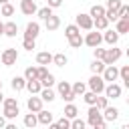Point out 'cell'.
<instances>
[{
  "label": "cell",
  "instance_id": "4",
  "mask_svg": "<svg viewBox=\"0 0 129 129\" xmlns=\"http://www.w3.org/2000/svg\"><path fill=\"white\" fill-rule=\"evenodd\" d=\"M121 48H117L115 44H113V48H105V54H103V62L105 64H115L119 58H121Z\"/></svg>",
  "mask_w": 129,
  "mask_h": 129
},
{
  "label": "cell",
  "instance_id": "42",
  "mask_svg": "<svg viewBox=\"0 0 129 129\" xmlns=\"http://www.w3.org/2000/svg\"><path fill=\"white\" fill-rule=\"evenodd\" d=\"M121 4H123L121 0H107V6H105V8H107V10H119Z\"/></svg>",
  "mask_w": 129,
  "mask_h": 129
},
{
  "label": "cell",
  "instance_id": "49",
  "mask_svg": "<svg viewBox=\"0 0 129 129\" xmlns=\"http://www.w3.org/2000/svg\"><path fill=\"white\" fill-rule=\"evenodd\" d=\"M0 34H4V22L0 20Z\"/></svg>",
  "mask_w": 129,
  "mask_h": 129
},
{
  "label": "cell",
  "instance_id": "18",
  "mask_svg": "<svg viewBox=\"0 0 129 129\" xmlns=\"http://www.w3.org/2000/svg\"><path fill=\"white\" fill-rule=\"evenodd\" d=\"M4 34H6V36H10V38H14V36L18 34V24H16V22H12V20L4 22Z\"/></svg>",
  "mask_w": 129,
  "mask_h": 129
},
{
  "label": "cell",
  "instance_id": "14",
  "mask_svg": "<svg viewBox=\"0 0 129 129\" xmlns=\"http://www.w3.org/2000/svg\"><path fill=\"white\" fill-rule=\"evenodd\" d=\"M24 89H28V93H30V95H38V93H40V89H42V85H40V81H38V79H30V81H26Z\"/></svg>",
  "mask_w": 129,
  "mask_h": 129
},
{
  "label": "cell",
  "instance_id": "40",
  "mask_svg": "<svg viewBox=\"0 0 129 129\" xmlns=\"http://www.w3.org/2000/svg\"><path fill=\"white\" fill-rule=\"evenodd\" d=\"M24 79H26V81L36 79V67H26V71H24Z\"/></svg>",
  "mask_w": 129,
  "mask_h": 129
},
{
  "label": "cell",
  "instance_id": "1",
  "mask_svg": "<svg viewBox=\"0 0 129 129\" xmlns=\"http://www.w3.org/2000/svg\"><path fill=\"white\" fill-rule=\"evenodd\" d=\"M87 123L95 129H105L107 127V121L103 119L101 115V109H97L95 105H89V111H87Z\"/></svg>",
  "mask_w": 129,
  "mask_h": 129
},
{
  "label": "cell",
  "instance_id": "26",
  "mask_svg": "<svg viewBox=\"0 0 129 129\" xmlns=\"http://www.w3.org/2000/svg\"><path fill=\"white\" fill-rule=\"evenodd\" d=\"M71 91H73L77 97H81V95L87 91V85H85L83 81H77V83H73V85H71Z\"/></svg>",
  "mask_w": 129,
  "mask_h": 129
},
{
  "label": "cell",
  "instance_id": "30",
  "mask_svg": "<svg viewBox=\"0 0 129 129\" xmlns=\"http://www.w3.org/2000/svg\"><path fill=\"white\" fill-rule=\"evenodd\" d=\"M69 62V58L62 54V52H56V54H52V64H56V67H64Z\"/></svg>",
  "mask_w": 129,
  "mask_h": 129
},
{
  "label": "cell",
  "instance_id": "13",
  "mask_svg": "<svg viewBox=\"0 0 129 129\" xmlns=\"http://www.w3.org/2000/svg\"><path fill=\"white\" fill-rule=\"evenodd\" d=\"M42 103H44V101H42L40 97H34V95H32V97L26 101V107H28V111H32V113H38V111L42 109Z\"/></svg>",
  "mask_w": 129,
  "mask_h": 129
},
{
  "label": "cell",
  "instance_id": "16",
  "mask_svg": "<svg viewBox=\"0 0 129 129\" xmlns=\"http://www.w3.org/2000/svg\"><path fill=\"white\" fill-rule=\"evenodd\" d=\"M103 40H105L107 44H111V46H113V44H117V42H119V32H117V30H107V28H105Z\"/></svg>",
  "mask_w": 129,
  "mask_h": 129
},
{
  "label": "cell",
  "instance_id": "32",
  "mask_svg": "<svg viewBox=\"0 0 129 129\" xmlns=\"http://www.w3.org/2000/svg\"><path fill=\"white\" fill-rule=\"evenodd\" d=\"M50 14H52V8H50V6H42V8L36 10V16H38L40 20H46Z\"/></svg>",
  "mask_w": 129,
  "mask_h": 129
},
{
  "label": "cell",
  "instance_id": "50",
  "mask_svg": "<svg viewBox=\"0 0 129 129\" xmlns=\"http://www.w3.org/2000/svg\"><path fill=\"white\" fill-rule=\"evenodd\" d=\"M4 101V95H2V89H0V103Z\"/></svg>",
  "mask_w": 129,
  "mask_h": 129
},
{
  "label": "cell",
  "instance_id": "35",
  "mask_svg": "<svg viewBox=\"0 0 129 129\" xmlns=\"http://www.w3.org/2000/svg\"><path fill=\"white\" fill-rule=\"evenodd\" d=\"M0 14H2V16H12V14H14V6H12L10 2H4L2 8H0Z\"/></svg>",
  "mask_w": 129,
  "mask_h": 129
},
{
  "label": "cell",
  "instance_id": "10",
  "mask_svg": "<svg viewBox=\"0 0 129 129\" xmlns=\"http://www.w3.org/2000/svg\"><path fill=\"white\" fill-rule=\"evenodd\" d=\"M36 10H38V6L34 0H20V12L22 14L32 16V14H36Z\"/></svg>",
  "mask_w": 129,
  "mask_h": 129
},
{
  "label": "cell",
  "instance_id": "45",
  "mask_svg": "<svg viewBox=\"0 0 129 129\" xmlns=\"http://www.w3.org/2000/svg\"><path fill=\"white\" fill-rule=\"evenodd\" d=\"M105 16H107L109 22H115V20L119 18V16H117V10H107V8H105Z\"/></svg>",
  "mask_w": 129,
  "mask_h": 129
},
{
  "label": "cell",
  "instance_id": "33",
  "mask_svg": "<svg viewBox=\"0 0 129 129\" xmlns=\"http://www.w3.org/2000/svg\"><path fill=\"white\" fill-rule=\"evenodd\" d=\"M81 97H83V101L87 105H95V101H97V93H93V91H85Z\"/></svg>",
  "mask_w": 129,
  "mask_h": 129
},
{
  "label": "cell",
  "instance_id": "28",
  "mask_svg": "<svg viewBox=\"0 0 129 129\" xmlns=\"http://www.w3.org/2000/svg\"><path fill=\"white\" fill-rule=\"evenodd\" d=\"M89 16H91V18L105 16V6H101V4H93V6H91V12H89Z\"/></svg>",
  "mask_w": 129,
  "mask_h": 129
},
{
  "label": "cell",
  "instance_id": "3",
  "mask_svg": "<svg viewBox=\"0 0 129 129\" xmlns=\"http://www.w3.org/2000/svg\"><path fill=\"white\" fill-rule=\"evenodd\" d=\"M0 60H2L4 67H12V64H16V60H18V52H16V48H4V50L0 52Z\"/></svg>",
  "mask_w": 129,
  "mask_h": 129
},
{
  "label": "cell",
  "instance_id": "25",
  "mask_svg": "<svg viewBox=\"0 0 129 129\" xmlns=\"http://www.w3.org/2000/svg\"><path fill=\"white\" fill-rule=\"evenodd\" d=\"M119 79L123 81V87H129V64H123L119 69Z\"/></svg>",
  "mask_w": 129,
  "mask_h": 129
},
{
  "label": "cell",
  "instance_id": "52",
  "mask_svg": "<svg viewBox=\"0 0 129 129\" xmlns=\"http://www.w3.org/2000/svg\"><path fill=\"white\" fill-rule=\"evenodd\" d=\"M0 89H2V81H0Z\"/></svg>",
  "mask_w": 129,
  "mask_h": 129
},
{
  "label": "cell",
  "instance_id": "2",
  "mask_svg": "<svg viewBox=\"0 0 129 129\" xmlns=\"http://www.w3.org/2000/svg\"><path fill=\"white\" fill-rule=\"evenodd\" d=\"M56 91H58V95H60L67 103H71V101L77 99V95L71 91V83H69V81H60V83L56 85Z\"/></svg>",
  "mask_w": 129,
  "mask_h": 129
},
{
  "label": "cell",
  "instance_id": "22",
  "mask_svg": "<svg viewBox=\"0 0 129 129\" xmlns=\"http://www.w3.org/2000/svg\"><path fill=\"white\" fill-rule=\"evenodd\" d=\"M115 22H117L115 30H117L119 34H127V32H129V20H127V18H117Z\"/></svg>",
  "mask_w": 129,
  "mask_h": 129
},
{
  "label": "cell",
  "instance_id": "39",
  "mask_svg": "<svg viewBox=\"0 0 129 129\" xmlns=\"http://www.w3.org/2000/svg\"><path fill=\"white\" fill-rule=\"evenodd\" d=\"M107 105H109V99H107V97H99V95H97V101H95V107L103 111V109H105Z\"/></svg>",
  "mask_w": 129,
  "mask_h": 129
},
{
  "label": "cell",
  "instance_id": "41",
  "mask_svg": "<svg viewBox=\"0 0 129 129\" xmlns=\"http://www.w3.org/2000/svg\"><path fill=\"white\" fill-rule=\"evenodd\" d=\"M22 46H24L26 50H34V48H36V40H34V38H24Z\"/></svg>",
  "mask_w": 129,
  "mask_h": 129
},
{
  "label": "cell",
  "instance_id": "44",
  "mask_svg": "<svg viewBox=\"0 0 129 129\" xmlns=\"http://www.w3.org/2000/svg\"><path fill=\"white\" fill-rule=\"evenodd\" d=\"M85 125H87V123H85L83 119H77V117L71 121V127H73V129H85Z\"/></svg>",
  "mask_w": 129,
  "mask_h": 129
},
{
  "label": "cell",
  "instance_id": "17",
  "mask_svg": "<svg viewBox=\"0 0 129 129\" xmlns=\"http://www.w3.org/2000/svg\"><path fill=\"white\" fill-rule=\"evenodd\" d=\"M36 119H38V123H40V125H50V123H52V113H50V111L40 109V111L36 113Z\"/></svg>",
  "mask_w": 129,
  "mask_h": 129
},
{
  "label": "cell",
  "instance_id": "23",
  "mask_svg": "<svg viewBox=\"0 0 129 129\" xmlns=\"http://www.w3.org/2000/svg\"><path fill=\"white\" fill-rule=\"evenodd\" d=\"M36 62L46 67V64H50V62H52V54H50V52H46V50H42V52H38V54H36Z\"/></svg>",
  "mask_w": 129,
  "mask_h": 129
},
{
  "label": "cell",
  "instance_id": "19",
  "mask_svg": "<svg viewBox=\"0 0 129 129\" xmlns=\"http://www.w3.org/2000/svg\"><path fill=\"white\" fill-rule=\"evenodd\" d=\"M38 95H40V99H42V101H46V103L54 101V97H56V93H54V91H52L50 87H42Z\"/></svg>",
  "mask_w": 129,
  "mask_h": 129
},
{
  "label": "cell",
  "instance_id": "51",
  "mask_svg": "<svg viewBox=\"0 0 129 129\" xmlns=\"http://www.w3.org/2000/svg\"><path fill=\"white\" fill-rule=\"evenodd\" d=\"M4 2H10V0H0V4H4Z\"/></svg>",
  "mask_w": 129,
  "mask_h": 129
},
{
  "label": "cell",
  "instance_id": "5",
  "mask_svg": "<svg viewBox=\"0 0 129 129\" xmlns=\"http://www.w3.org/2000/svg\"><path fill=\"white\" fill-rule=\"evenodd\" d=\"M101 42H103V34L97 32V30H93V28H91V32H87V36L83 38V44H87V46H91V48L99 46Z\"/></svg>",
  "mask_w": 129,
  "mask_h": 129
},
{
  "label": "cell",
  "instance_id": "24",
  "mask_svg": "<svg viewBox=\"0 0 129 129\" xmlns=\"http://www.w3.org/2000/svg\"><path fill=\"white\" fill-rule=\"evenodd\" d=\"M103 69H105V62H103L101 58H95V60L91 62V73H93V75H101Z\"/></svg>",
  "mask_w": 129,
  "mask_h": 129
},
{
  "label": "cell",
  "instance_id": "34",
  "mask_svg": "<svg viewBox=\"0 0 129 129\" xmlns=\"http://www.w3.org/2000/svg\"><path fill=\"white\" fill-rule=\"evenodd\" d=\"M81 32V28L77 26V24H69V26H64V36L67 38H71V36H75V34H79Z\"/></svg>",
  "mask_w": 129,
  "mask_h": 129
},
{
  "label": "cell",
  "instance_id": "7",
  "mask_svg": "<svg viewBox=\"0 0 129 129\" xmlns=\"http://www.w3.org/2000/svg\"><path fill=\"white\" fill-rule=\"evenodd\" d=\"M103 93H105V97H107V99H119V97H121V93H123V89H121V85H117V83L113 81V83L105 85Z\"/></svg>",
  "mask_w": 129,
  "mask_h": 129
},
{
  "label": "cell",
  "instance_id": "8",
  "mask_svg": "<svg viewBox=\"0 0 129 129\" xmlns=\"http://www.w3.org/2000/svg\"><path fill=\"white\" fill-rule=\"evenodd\" d=\"M101 77H103V81L113 83V81H117V79H119V69H117L115 64H105V69H103Z\"/></svg>",
  "mask_w": 129,
  "mask_h": 129
},
{
  "label": "cell",
  "instance_id": "6",
  "mask_svg": "<svg viewBox=\"0 0 129 129\" xmlns=\"http://www.w3.org/2000/svg\"><path fill=\"white\" fill-rule=\"evenodd\" d=\"M87 87H89V91H93V93L99 95V93H103V89H105V81H103L101 75H93V77L89 79Z\"/></svg>",
  "mask_w": 129,
  "mask_h": 129
},
{
  "label": "cell",
  "instance_id": "15",
  "mask_svg": "<svg viewBox=\"0 0 129 129\" xmlns=\"http://www.w3.org/2000/svg\"><path fill=\"white\" fill-rule=\"evenodd\" d=\"M44 26H46V30H48V32H52V30H56V28L60 26V18H58V16H54V14H50V16L44 20Z\"/></svg>",
  "mask_w": 129,
  "mask_h": 129
},
{
  "label": "cell",
  "instance_id": "37",
  "mask_svg": "<svg viewBox=\"0 0 129 129\" xmlns=\"http://www.w3.org/2000/svg\"><path fill=\"white\" fill-rule=\"evenodd\" d=\"M54 127H56V129H69V127H71V119H69V117H60V119L54 123Z\"/></svg>",
  "mask_w": 129,
  "mask_h": 129
},
{
  "label": "cell",
  "instance_id": "31",
  "mask_svg": "<svg viewBox=\"0 0 129 129\" xmlns=\"http://www.w3.org/2000/svg\"><path fill=\"white\" fill-rule=\"evenodd\" d=\"M24 85H26V79H24V77H14V79H12V89H14L16 93L22 91Z\"/></svg>",
  "mask_w": 129,
  "mask_h": 129
},
{
  "label": "cell",
  "instance_id": "43",
  "mask_svg": "<svg viewBox=\"0 0 129 129\" xmlns=\"http://www.w3.org/2000/svg\"><path fill=\"white\" fill-rule=\"evenodd\" d=\"M40 85H42V87H52V85H54V77L48 73V75H46V77L40 81Z\"/></svg>",
  "mask_w": 129,
  "mask_h": 129
},
{
  "label": "cell",
  "instance_id": "20",
  "mask_svg": "<svg viewBox=\"0 0 129 129\" xmlns=\"http://www.w3.org/2000/svg\"><path fill=\"white\" fill-rule=\"evenodd\" d=\"M18 113H20L18 105H6V107H4V113H2V115H4L6 119H16V117H18Z\"/></svg>",
  "mask_w": 129,
  "mask_h": 129
},
{
  "label": "cell",
  "instance_id": "29",
  "mask_svg": "<svg viewBox=\"0 0 129 129\" xmlns=\"http://www.w3.org/2000/svg\"><path fill=\"white\" fill-rule=\"evenodd\" d=\"M24 125H26V127H30V129H32V127H36V125H38L36 113H32V111H30L28 115H24Z\"/></svg>",
  "mask_w": 129,
  "mask_h": 129
},
{
  "label": "cell",
  "instance_id": "27",
  "mask_svg": "<svg viewBox=\"0 0 129 129\" xmlns=\"http://www.w3.org/2000/svg\"><path fill=\"white\" fill-rule=\"evenodd\" d=\"M79 115V109H77V105H73V101L71 103H67V107H64V117H69V119H75Z\"/></svg>",
  "mask_w": 129,
  "mask_h": 129
},
{
  "label": "cell",
  "instance_id": "38",
  "mask_svg": "<svg viewBox=\"0 0 129 129\" xmlns=\"http://www.w3.org/2000/svg\"><path fill=\"white\" fill-rule=\"evenodd\" d=\"M117 16H119V18H127V20H129V6H127V4H121V6H119V10H117Z\"/></svg>",
  "mask_w": 129,
  "mask_h": 129
},
{
  "label": "cell",
  "instance_id": "36",
  "mask_svg": "<svg viewBox=\"0 0 129 129\" xmlns=\"http://www.w3.org/2000/svg\"><path fill=\"white\" fill-rule=\"evenodd\" d=\"M69 44H71L73 48H79V46L83 44V36H81V32L75 34V36H71V38H69Z\"/></svg>",
  "mask_w": 129,
  "mask_h": 129
},
{
  "label": "cell",
  "instance_id": "9",
  "mask_svg": "<svg viewBox=\"0 0 129 129\" xmlns=\"http://www.w3.org/2000/svg\"><path fill=\"white\" fill-rule=\"evenodd\" d=\"M75 24L79 28H83V30H91L93 28V18L89 14H85V12H81V14H77V22Z\"/></svg>",
  "mask_w": 129,
  "mask_h": 129
},
{
  "label": "cell",
  "instance_id": "47",
  "mask_svg": "<svg viewBox=\"0 0 129 129\" xmlns=\"http://www.w3.org/2000/svg\"><path fill=\"white\" fill-rule=\"evenodd\" d=\"M60 4H62V0H48V4H46V6H50V8H58Z\"/></svg>",
  "mask_w": 129,
  "mask_h": 129
},
{
  "label": "cell",
  "instance_id": "11",
  "mask_svg": "<svg viewBox=\"0 0 129 129\" xmlns=\"http://www.w3.org/2000/svg\"><path fill=\"white\" fill-rule=\"evenodd\" d=\"M38 34H40V24L38 22H28L26 28H24V38H34L36 40Z\"/></svg>",
  "mask_w": 129,
  "mask_h": 129
},
{
  "label": "cell",
  "instance_id": "48",
  "mask_svg": "<svg viewBox=\"0 0 129 129\" xmlns=\"http://www.w3.org/2000/svg\"><path fill=\"white\" fill-rule=\"evenodd\" d=\"M4 125H6V117H4V115H0V129H2Z\"/></svg>",
  "mask_w": 129,
  "mask_h": 129
},
{
  "label": "cell",
  "instance_id": "12",
  "mask_svg": "<svg viewBox=\"0 0 129 129\" xmlns=\"http://www.w3.org/2000/svg\"><path fill=\"white\" fill-rule=\"evenodd\" d=\"M101 115H103V119H105L107 123H111V121H117V117H119V109H117V107H109V105H107V107L103 109V113H101Z\"/></svg>",
  "mask_w": 129,
  "mask_h": 129
},
{
  "label": "cell",
  "instance_id": "46",
  "mask_svg": "<svg viewBox=\"0 0 129 129\" xmlns=\"http://www.w3.org/2000/svg\"><path fill=\"white\" fill-rule=\"evenodd\" d=\"M93 52H95V58H101V60H103V54H105V48H101V46H95V48H93Z\"/></svg>",
  "mask_w": 129,
  "mask_h": 129
},
{
  "label": "cell",
  "instance_id": "21",
  "mask_svg": "<svg viewBox=\"0 0 129 129\" xmlns=\"http://www.w3.org/2000/svg\"><path fill=\"white\" fill-rule=\"evenodd\" d=\"M107 26H109L107 16H97V18H93V28H95V30H105Z\"/></svg>",
  "mask_w": 129,
  "mask_h": 129
}]
</instances>
